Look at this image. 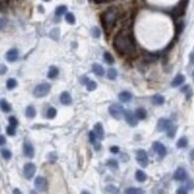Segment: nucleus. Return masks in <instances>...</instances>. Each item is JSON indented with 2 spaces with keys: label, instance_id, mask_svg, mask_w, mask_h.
<instances>
[{
  "label": "nucleus",
  "instance_id": "nucleus-1",
  "mask_svg": "<svg viewBox=\"0 0 194 194\" xmlns=\"http://www.w3.org/2000/svg\"><path fill=\"white\" fill-rule=\"evenodd\" d=\"M113 47L114 49L122 54V55H130L133 54L136 50L135 43L131 40V37L129 36V33H126L124 31L119 32L116 35L114 40H113Z\"/></svg>",
  "mask_w": 194,
  "mask_h": 194
},
{
  "label": "nucleus",
  "instance_id": "nucleus-2",
  "mask_svg": "<svg viewBox=\"0 0 194 194\" xmlns=\"http://www.w3.org/2000/svg\"><path fill=\"white\" fill-rule=\"evenodd\" d=\"M117 19H118V14L114 9H109L101 14V23L106 31H110L114 26V24L117 23Z\"/></svg>",
  "mask_w": 194,
  "mask_h": 194
},
{
  "label": "nucleus",
  "instance_id": "nucleus-3",
  "mask_svg": "<svg viewBox=\"0 0 194 194\" xmlns=\"http://www.w3.org/2000/svg\"><path fill=\"white\" fill-rule=\"evenodd\" d=\"M50 89H51V86H50V83L42 82V83L37 85V86L35 87V89H33V95H35L36 98L47 97V95L49 94Z\"/></svg>",
  "mask_w": 194,
  "mask_h": 194
},
{
  "label": "nucleus",
  "instance_id": "nucleus-4",
  "mask_svg": "<svg viewBox=\"0 0 194 194\" xmlns=\"http://www.w3.org/2000/svg\"><path fill=\"white\" fill-rule=\"evenodd\" d=\"M109 112H110V114H111L113 118H116V119H120L122 117H123V114H124L125 110L120 106V105H118V104H113L111 105L110 107H109Z\"/></svg>",
  "mask_w": 194,
  "mask_h": 194
},
{
  "label": "nucleus",
  "instance_id": "nucleus-5",
  "mask_svg": "<svg viewBox=\"0 0 194 194\" xmlns=\"http://www.w3.org/2000/svg\"><path fill=\"white\" fill-rule=\"evenodd\" d=\"M35 173H36V166L33 163H31V162L26 163L24 166V168H23V174H24L25 179H28V180H31L33 178Z\"/></svg>",
  "mask_w": 194,
  "mask_h": 194
},
{
  "label": "nucleus",
  "instance_id": "nucleus-6",
  "mask_svg": "<svg viewBox=\"0 0 194 194\" xmlns=\"http://www.w3.org/2000/svg\"><path fill=\"white\" fill-rule=\"evenodd\" d=\"M47 187H48V183L45 178L43 176H37L35 179V188L38 191V192H45L47 191Z\"/></svg>",
  "mask_w": 194,
  "mask_h": 194
},
{
  "label": "nucleus",
  "instance_id": "nucleus-7",
  "mask_svg": "<svg viewBox=\"0 0 194 194\" xmlns=\"http://www.w3.org/2000/svg\"><path fill=\"white\" fill-rule=\"evenodd\" d=\"M136 160L139 165L142 167H147L148 166V162H149V158H148V155L144 150H138L136 154Z\"/></svg>",
  "mask_w": 194,
  "mask_h": 194
},
{
  "label": "nucleus",
  "instance_id": "nucleus-8",
  "mask_svg": "<svg viewBox=\"0 0 194 194\" xmlns=\"http://www.w3.org/2000/svg\"><path fill=\"white\" fill-rule=\"evenodd\" d=\"M124 117H125L126 123L130 125V126H136L137 123H138L136 114H135V113H132L131 111H129V110H126V111L124 112Z\"/></svg>",
  "mask_w": 194,
  "mask_h": 194
},
{
  "label": "nucleus",
  "instance_id": "nucleus-9",
  "mask_svg": "<svg viewBox=\"0 0 194 194\" xmlns=\"http://www.w3.org/2000/svg\"><path fill=\"white\" fill-rule=\"evenodd\" d=\"M153 149H154V151L160 157H165V156L167 155L166 147H165L162 143H160V142H154V143H153Z\"/></svg>",
  "mask_w": 194,
  "mask_h": 194
},
{
  "label": "nucleus",
  "instance_id": "nucleus-10",
  "mask_svg": "<svg viewBox=\"0 0 194 194\" xmlns=\"http://www.w3.org/2000/svg\"><path fill=\"white\" fill-rule=\"evenodd\" d=\"M23 153H24V155H25L26 157H29V158H32L33 155H35V149H33L32 144H31L29 140H25L24 144H23Z\"/></svg>",
  "mask_w": 194,
  "mask_h": 194
},
{
  "label": "nucleus",
  "instance_id": "nucleus-11",
  "mask_svg": "<svg viewBox=\"0 0 194 194\" xmlns=\"http://www.w3.org/2000/svg\"><path fill=\"white\" fill-rule=\"evenodd\" d=\"M170 126H171V122L166 118H161L157 122V130L158 131H167Z\"/></svg>",
  "mask_w": 194,
  "mask_h": 194
},
{
  "label": "nucleus",
  "instance_id": "nucleus-12",
  "mask_svg": "<svg viewBox=\"0 0 194 194\" xmlns=\"http://www.w3.org/2000/svg\"><path fill=\"white\" fill-rule=\"evenodd\" d=\"M18 57H19V51H18V49H16V48L10 49V50L6 53V60H7L9 62H14V61H17Z\"/></svg>",
  "mask_w": 194,
  "mask_h": 194
},
{
  "label": "nucleus",
  "instance_id": "nucleus-13",
  "mask_svg": "<svg viewBox=\"0 0 194 194\" xmlns=\"http://www.w3.org/2000/svg\"><path fill=\"white\" fill-rule=\"evenodd\" d=\"M174 180L176 181H185L186 180V178H187V173H186V170L183 169V168H178L176 170H175V173H174Z\"/></svg>",
  "mask_w": 194,
  "mask_h": 194
},
{
  "label": "nucleus",
  "instance_id": "nucleus-14",
  "mask_svg": "<svg viewBox=\"0 0 194 194\" xmlns=\"http://www.w3.org/2000/svg\"><path fill=\"white\" fill-rule=\"evenodd\" d=\"M60 101H61L62 105H70L73 99H71V95L68 92H62L61 95H60Z\"/></svg>",
  "mask_w": 194,
  "mask_h": 194
},
{
  "label": "nucleus",
  "instance_id": "nucleus-15",
  "mask_svg": "<svg viewBox=\"0 0 194 194\" xmlns=\"http://www.w3.org/2000/svg\"><path fill=\"white\" fill-rule=\"evenodd\" d=\"M94 132H95V135H97V137L99 139H104V137H105V131H104V127H102L101 123H97V124H95V126H94Z\"/></svg>",
  "mask_w": 194,
  "mask_h": 194
},
{
  "label": "nucleus",
  "instance_id": "nucleus-16",
  "mask_svg": "<svg viewBox=\"0 0 194 194\" xmlns=\"http://www.w3.org/2000/svg\"><path fill=\"white\" fill-rule=\"evenodd\" d=\"M187 1H188V0H182L180 4H179L176 7H175L174 12L178 14V17H179V16H181V14H183L185 10H186V6H187Z\"/></svg>",
  "mask_w": 194,
  "mask_h": 194
},
{
  "label": "nucleus",
  "instance_id": "nucleus-17",
  "mask_svg": "<svg viewBox=\"0 0 194 194\" xmlns=\"http://www.w3.org/2000/svg\"><path fill=\"white\" fill-rule=\"evenodd\" d=\"M183 82H185V76L182 74H178L171 81V87H179Z\"/></svg>",
  "mask_w": 194,
  "mask_h": 194
},
{
  "label": "nucleus",
  "instance_id": "nucleus-18",
  "mask_svg": "<svg viewBox=\"0 0 194 194\" xmlns=\"http://www.w3.org/2000/svg\"><path fill=\"white\" fill-rule=\"evenodd\" d=\"M118 99L120 101H123V102H129L132 99V94L130 92H122V93L118 94Z\"/></svg>",
  "mask_w": 194,
  "mask_h": 194
},
{
  "label": "nucleus",
  "instance_id": "nucleus-19",
  "mask_svg": "<svg viewBox=\"0 0 194 194\" xmlns=\"http://www.w3.org/2000/svg\"><path fill=\"white\" fill-rule=\"evenodd\" d=\"M151 101H153L154 105L161 106V105L165 104V98L162 97L161 94H155V95H153V98H151Z\"/></svg>",
  "mask_w": 194,
  "mask_h": 194
},
{
  "label": "nucleus",
  "instance_id": "nucleus-20",
  "mask_svg": "<svg viewBox=\"0 0 194 194\" xmlns=\"http://www.w3.org/2000/svg\"><path fill=\"white\" fill-rule=\"evenodd\" d=\"M92 69H93V73L98 75V76H104L105 75V69L100 66V64H98V63H94L93 66H92Z\"/></svg>",
  "mask_w": 194,
  "mask_h": 194
},
{
  "label": "nucleus",
  "instance_id": "nucleus-21",
  "mask_svg": "<svg viewBox=\"0 0 194 194\" xmlns=\"http://www.w3.org/2000/svg\"><path fill=\"white\" fill-rule=\"evenodd\" d=\"M58 76V68L55 67V66H51L49 68V73H48V78L49 79H55Z\"/></svg>",
  "mask_w": 194,
  "mask_h": 194
},
{
  "label": "nucleus",
  "instance_id": "nucleus-22",
  "mask_svg": "<svg viewBox=\"0 0 194 194\" xmlns=\"http://www.w3.org/2000/svg\"><path fill=\"white\" fill-rule=\"evenodd\" d=\"M0 107H1V110L4 112H11V105L9 104V101L7 100H5V99H2V100H0Z\"/></svg>",
  "mask_w": 194,
  "mask_h": 194
},
{
  "label": "nucleus",
  "instance_id": "nucleus-23",
  "mask_svg": "<svg viewBox=\"0 0 194 194\" xmlns=\"http://www.w3.org/2000/svg\"><path fill=\"white\" fill-rule=\"evenodd\" d=\"M25 116H26L28 118H30V119L35 118V117H36V109H35L33 106H28L26 110H25Z\"/></svg>",
  "mask_w": 194,
  "mask_h": 194
},
{
  "label": "nucleus",
  "instance_id": "nucleus-24",
  "mask_svg": "<svg viewBox=\"0 0 194 194\" xmlns=\"http://www.w3.org/2000/svg\"><path fill=\"white\" fill-rule=\"evenodd\" d=\"M66 13H67V6L66 5H60L55 10V14L57 17H61V16H63Z\"/></svg>",
  "mask_w": 194,
  "mask_h": 194
},
{
  "label": "nucleus",
  "instance_id": "nucleus-25",
  "mask_svg": "<svg viewBox=\"0 0 194 194\" xmlns=\"http://www.w3.org/2000/svg\"><path fill=\"white\" fill-rule=\"evenodd\" d=\"M135 176H136V180L138 181V182H144V181L147 180V174L143 170H137Z\"/></svg>",
  "mask_w": 194,
  "mask_h": 194
},
{
  "label": "nucleus",
  "instance_id": "nucleus-26",
  "mask_svg": "<svg viewBox=\"0 0 194 194\" xmlns=\"http://www.w3.org/2000/svg\"><path fill=\"white\" fill-rule=\"evenodd\" d=\"M135 114H136L137 119H145L147 118V111L144 109H142V107L137 109L136 112H135Z\"/></svg>",
  "mask_w": 194,
  "mask_h": 194
},
{
  "label": "nucleus",
  "instance_id": "nucleus-27",
  "mask_svg": "<svg viewBox=\"0 0 194 194\" xmlns=\"http://www.w3.org/2000/svg\"><path fill=\"white\" fill-rule=\"evenodd\" d=\"M56 114H57V110H56L55 107H49L48 111H47V118L54 119L56 117Z\"/></svg>",
  "mask_w": 194,
  "mask_h": 194
},
{
  "label": "nucleus",
  "instance_id": "nucleus-28",
  "mask_svg": "<svg viewBox=\"0 0 194 194\" xmlns=\"http://www.w3.org/2000/svg\"><path fill=\"white\" fill-rule=\"evenodd\" d=\"M17 85H18V82H17V80L16 79H9L7 81H6V87H7V89H13V88H16L17 87Z\"/></svg>",
  "mask_w": 194,
  "mask_h": 194
},
{
  "label": "nucleus",
  "instance_id": "nucleus-29",
  "mask_svg": "<svg viewBox=\"0 0 194 194\" xmlns=\"http://www.w3.org/2000/svg\"><path fill=\"white\" fill-rule=\"evenodd\" d=\"M50 37H51L54 41H58V38H60V29L58 28L53 29V30L50 31Z\"/></svg>",
  "mask_w": 194,
  "mask_h": 194
},
{
  "label": "nucleus",
  "instance_id": "nucleus-30",
  "mask_svg": "<svg viewBox=\"0 0 194 194\" xmlns=\"http://www.w3.org/2000/svg\"><path fill=\"white\" fill-rule=\"evenodd\" d=\"M66 22L68 23V24H71V25H74L75 24V22H76V19H75V16L73 13H66Z\"/></svg>",
  "mask_w": 194,
  "mask_h": 194
},
{
  "label": "nucleus",
  "instance_id": "nucleus-31",
  "mask_svg": "<svg viewBox=\"0 0 194 194\" xmlns=\"http://www.w3.org/2000/svg\"><path fill=\"white\" fill-rule=\"evenodd\" d=\"M187 144H188V139L186 138V137H181V138L178 140V143H176V147H178V148H186Z\"/></svg>",
  "mask_w": 194,
  "mask_h": 194
},
{
  "label": "nucleus",
  "instance_id": "nucleus-32",
  "mask_svg": "<svg viewBox=\"0 0 194 194\" xmlns=\"http://www.w3.org/2000/svg\"><path fill=\"white\" fill-rule=\"evenodd\" d=\"M86 87H87V91L92 92V91H94V89L97 88V82H95L94 80H88V82H87V85H86Z\"/></svg>",
  "mask_w": 194,
  "mask_h": 194
},
{
  "label": "nucleus",
  "instance_id": "nucleus-33",
  "mask_svg": "<svg viewBox=\"0 0 194 194\" xmlns=\"http://www.w3.org/2000/svg\"><path fill=\"white\" fill-rule=\"evenodd\" d=\"M0 153H1V156H2L4 160H10L12 157V153L9 149H2Z\"/></svg>",
  "mask_w": 194,
  "mask_h": 194
},
{
  "label": "nucleus",
  "instance_id": "nucleus-34",
  "mask_svg": "<svg viewBox=\"0 0 194 194\" xmlns=\"http://www.w3.org/2000/svg\"><path fill=\"white\" fill-rule=\"evenodd\" d=\"M104 60H105L109 64H113V63H114V57H113L110 53H105V54H104Z\"/></svg>",
  "mask_w": 194,
  "mask_h": 194
},
{
  "label": "nucleus",
  "instance_id": "nucleus-35",
  "mask_svg": "<svg viewBox=\"0 0 194 194\" xmlns=\"http://www.w3.org/2000/svg\"><path fill=\"white\" fill-rule=\"evenodd\" d=\"M117 76H118V73H117L116 69H110L107 71V78H109L110 80H116Z\"/></svg>",
  "mask_w": 194,
  "mask_h": 194
},
{
  "label": "nucleus",
  "instance_id": "nucleus-36",
  "mask_svg": "<svg viewBox=\"0 0 194 194\" xmlns=\"http://www.w3.org/2000/svg\"><path fill=\"white\" fill-rule=\"evenodd\" d=\"M143 191L139 189V188H127L125 191V194H142Z\"/></svg>",
  "mask_w": 194,
  "mask_h": 194
},
{
  "label": "nucleus",
  "instance_id": "nucleus-37",
  "mask_svg": "<svg viewBox=\"0 0 194 194\" xmlns=\"http://www.w3.org/2000/svg\"><path fill=\"white\" fill-rule=\"evenodd\" d=\"M167 131H168V132H167V136H168L169 138H173V137L175 136V132H176V126H170Z\"/></svg>",
  "mask_w": 194,
  "mask_h": 194
},
{
  "label": "nucleus",
  "instance_id": "nucleus-38",
  "mask_svg": "<svg viewBox=\"0 0 194 194\" xmlns=\"http://www.w3.org/2000/svg\"><path fill=\"white\" fill-rule=\"evenodd\" d=\"M91 33H92V36H93L94 38H99L101 32H100L99 28H97V26H93V28H92V30H91Z\"/></svg>",
  "mask_w": 194,
  "mask_h": 194
},
{
  "label": "nucleus",
  "instance_id": "nucleus-39",
  "mask_svg": "<svg viewBox=\"0 0 194 194\" xmlns=\"http://www.w3.org/2000/svg\"><path fill=\"white\" fill-rule=\"evenodd\" d=\"M88 137H89V142H91L92 144H97V135H95L94 131H91V132L88 133Z\"/></svg>",
  "mask_w": 194,
  "mask_h": 194
},
{
  "label": "nucleus",
  "instance_id": "nucleus-40",
  "mask_svg": "<svg viewBox=\"0 0 194 194\" xmlns=\"http://www.w3.org/2000/svg\"><path fill=\"white\" fill-rule=\"evenodd\" d=\"M106 189H107L109 194H118V188H117L116 186H113V185L107 186V187H106Z\"/></svg>",
  "mask_w": 194,
  "mask_h": 194
},
{
  "label": "nucleus",
  "instance_id": "nucleus-41",
  "mask_svg": "<svg viewBox=\"0 0 194 194\" xmlns=\"http://www.w3.org/2000/svg\"><path fill=\"white\" fill-rule=\"evenodd\" d=\"M107 166L112 168V169H117L118 168V162L116 160H109L107 161Z\"/></svg>",
  "mask_w": 194,
  "mask_h": 194
},
{
  "label": "nucleus",
  "instance_id": "nucleus-42",
  "mask_svg": "<svg viewBox=\"0 0 194 194\" xmlns=\"http://www.w3.org/2000/svg\"><path fill=\"white\" fill-rule=\"evenodd\" d=\"M6 132H7L9 136H14V135H16V127H14V126H11V125L7 126V127H6Z\"/></svg>",
  "mask_w": 194,
  "mask_h": 194
},
{
  "label": "nucleus",
  "instance_id": "nucleus-43",
  "mask_svg": "<svg viewBox=\"0 0 194 194\" xmlns=\"http://www.w3.org/2000/svg\"><path fill=\"white\" fill-rule=\"evenodd\" d=\"M9 123H10L11 126L17 127V125H18V119H17L16 117H10V118H9Z\"/></svg>",
  "mask_w": 194,
  "mask_h": 194
},
{
  "label": "nucleus",
  "instance_id": "nucleus-44",
  "mask_svg": "<svg viewBox=\"0 0 194 194\" xmlns=\"http://www.w3.org/2000/svg\"><path fill=\"white\" fill-rule=\"evenodd\" d=\"M48 158H49V162H50V163H55L56 160H57V156H56L55 153H50L49 156H48Z\"/></svg>",
  "mask_w": 194,
  "mask_h": 194
},
{
  "label": "nucleus",
  "instance_id": "nucleus-45",
  "mask_svg": "<svg viewBox=\"0 0 194 194\" xmlns=\"http://www.w3.org/2000/svg\"><path fill=\"white\" fill-rule=\"evenodd\" d=\"M7 73V67L5 64H0V75H4Z\"/></svg>",
  "mask_w": 194,
  "mask_h": 194
},
{
  "label": "nucleus",
  "instance_id": "nucleus-46",
  "mask_svg": "<svg viewBox=\"0 0 194 194\" xmlns=\"http://www.w3.org/2000/svg\"><path fill=\"white\" fill-rule=\"evenodd\" d=\"M6 24H7V20L5 18H0V30H2V29L5 28Z\"/></svg>",
  "mask_w": 194,
  "mask_h": 194
},
{
  "label": "nucleus",
  "instance_id": "nucleus-47",
  "mask_svg": "<svg viewBox=\"0 0 194 194\" xmlns=\"http://www.w3.org/2000/svg\"><path fill=\"white\" fill-rule=\"evenodd\" d=\"M176 194H188V192H187V189L185 187H180V188H178Z\"/></svg>",
  "mask_w": 194,
  "mask_h": 194
},
{
  "label": "nucleus",
  "instance_id": "nucleus-48",
  "mask_svg": "<svg viewBox=\"0 0 194 194\" xmlns=\"http://www.w3.org/2000/svg\"><path fill=\"white\" fill-rule=\"evenodd\" d=\"M110 151H111L112 154H118L119 153V148H118L117 145H113V147L110 148Z\"/></svg>",
  "mask_w": 194,
  "mask_h": 194
},
{
  "label": "nucleus",
  "instance_id": "nucleus-49",
  "mask_svg": "<svg viewBox=\"0 0 194 194\" xmlns=\"http://www.w3.org/2000/svg\"><path fill=\"white\" fill-rule=\"evenodd\" d=\"M5 143H6V138L2 135H0V145H4Z\"/></svg>",
  "mask_w": 194,
  "mask_h": 194
},
{
  "label": "nucleus",
  "instance_id": "nucleus-50",
  "mask_svg": "<svg viewBox=\"0 0 194 194\" xmlns=\"http://www.w3.org/2000/svg\"><path fill=\"white\" fill-rule=\"evenodd\" d=\"M188 89H189V86H183V87L181 88V92H182V93H187Z\"/></svg>",
  "mask_w": 194,
  "mask_h": 194
},
{
  "label": "nucleus",
  "instance_id": "nucleus-51",
  "mask_svg": "<svg viewBox=\"0 0 194 194\" xmlns=\"http://www.w3.org/2000/svg\"><path fill=\"white\" fill-rule=\"evenodd\" d=\"M12 194H23V193H22V191H20V189H18V188H14L13 191H12Z\"/></svg>",
  "mask_w": 194,
  "mask_h": 194
},
{
  "label": "nucleus",
  "instance_id": "nucleus-52",
  "mask_svg": "<svg viewBox=\"0 0 194 194\" xmlns=\"http://www.w3.org/2000/svg\"><path fill=\"white\" fill-rule=\"evenodd\" d=\"M87 82H88V79H87L86 76H83L82 79H81V83H82V85H87Z\"/></svg>",
  "mask_w": 194,
  "mask_h": 194
},
{
  "label": "nucleus",
  "instance_id": "nucleus-53",
  "mask_svg": "<svg viewBox=\"0 0 194 194\" xmlns=\"http://www.w3.org/2000/svg\"><path fill=\"white\" fill-rule=\"evenodd\" d=\"M191 97H192V89L189 88V89H188V94L186 95V98H187V99H189Z\"/></svg>",
  "mask_w": 194,
  "mask_h": 194
},
{
  "label": "nucleus",
  "instance_id": "nucleus-54",
  "mask_svg": "<svg viewBox=\"0 0 194 194\" xmlns=\"http://www.w3.org/2000/svg\"><path fill=\"white\" fill-rule=\"evenodd\" d=\"M189 156H191V158H192V160H194V149L192 150V151H191V154H189Z\"/></svg>",
  "mask_w": 194,
  "mask_h": 194
},
{
  "label": "nucleus",
  "instance_id": "nucleus-55",
  "mask_svg": "<svg viewBox=\"0 0 194 194\" xmlns=\"http://www.w3.org/2000/svg\"><path fill=\"white\" fill-rule=\"evenodd\" d=\"M30 194H37V192H36V191H31V192H30Z\"/></svg>",
  "mask_w": 194,
  "mask_h": 194
},
{
  "label": "nucleus",
  "instance_id": "nucleus-56",
  "mask_svg": "<svg viewBox=\"0 0 194 194\" xmlns=\"http://www.w3.org/2000/svg\"><path fill=\"white\" fill-rule=\"evenodd\" d=\"M81 194H89V193H88L87 191H83V192H82V193H81Z\"/></svg>",
  "mask_w": 194,
  "mask_h": 194
},
{
  "label": "nucleus",
  "instance_id": "nucleus-57",
  "mask_svg": "<svg viewBox=\"0 0 194 194\" xmlns=\"http://www.w3.org/2000/svg\"><path fill=\"white\" fill-rule=\"evenodd\" d=\"M43 1H50V0H43Z\"/></svg>",
  "mask_w": 194,
  "mask_h": 194
},
{
  "label": "nucleus",
  "instance_id": "nucleus-58",
  "mask_svg": "<svg viewBox=\"0 0 194 194\" xmlns=\"http://www.w3.org/2000/svg\"><path fill=\"white\" fill-rule=\"evenodd\" d=\"M193 76H194V71H193Z\"/></svg>",
  "mask_w": 194,
  "mask_h": 194
},
{
  "label": "nucleus",
  "instance_id": "nucleus-59",
  "mask_svg": "<svg viewBox=\"0 0 194 194\" xmlns=\"http://www.w3.org/2000/svg\"><path fill=\"white\" fill-rule=\"evenodd\" d=\"M193 55H194V54H193Z\"/></svg>",
  "mask_w": 194,
  "mask_h": 194
}]
</instances>
